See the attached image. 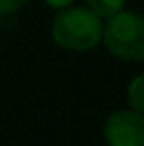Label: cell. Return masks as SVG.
<instances>
[{
    "mask_svg": "<svg viewBox=\"0 0 144 146\" xmlns=\"http://www.w3.org/2000/svg\"><path fill=\"white\" fill-rule=\"evenodd\" d=\"M103 44L109 53L122 61H144V16L120 10L107 18L103 26Z\"/></svg>",
    "mask_w": 144,
    "mask_h": 146,
    "instance_id": "cell-2",
    "label": "cell"
},
{
    "mask_svg": "<svg viewBox=\"0 0 144 146\" xmlns=\"http://www.w3.org/2000/svg\"><path fill=\"white\" fill-rule=\"evenodd\" d=\"M126 101L132 111L144 115V71L130 81V85L126 89Z\"/></svg>",
    "mask_w": 144,
    "mask_h": 146,
    "instance_id": "cell-4",
    "label": "cell"
},
{
    "mask_svg": "<svg viewBox=\"0 0 144 146\" xmlns=\"http://www.w3.org/2000/svg\"><path fill=\"white\" fill-rule=\"evenodd\" d=\"M44 2L53 10H63V8H69L73 4V0H44Z\"/></svg>",
    "mask_w": 144,
    "mask_h": 146,
    "instance_id": "cell-7",
    "label": "cell"
},
{
    "mask_svg": "<svg viewBox=\"0 0 144 146\" xmlns=\"http://www.w3.org/2000/svg\"><path fill=\"white\" fill-rule=\"evenodd\" d=\"M103 132L109 146H144V115L132 109L117 111L107 119Z\"/></svg>",
    "mask_w": 144,
    "mask_h": 146,
    "instance_id": "cell-3",
    "label": "cell"
},
{
    "mask_svg": "<svg viewBox=\"0 0 144 146\" xmlns=\"http://www.w3.org/2000/svg\"><path fill=\"white\" fill-rule=\"evenodd\" d=\"M89 2V8L95 12L97 16L103 20L119 14L120 10H124V2L126 0H87Z\"/></svg>",
    "mask_w": 144,
    "mask_h": 146,
    "instance_id": "cell-5",
    "label": "cell"
},
{
    "mask_svg": "<svg viewBox=\"0 0 144 146\" xmlns=\"http://www.w3.org/2000/svg\"><path fill=\"white\" fill-rule=\"evenodd\" d=\"M51 38L63 49L89 51L103 40V22L91 8H63L53 18Z\"/></svg>",
    "mask_w": 144,
    "mask_h": 146,
    "instance_id": "cell-1",
    "label": "cell"
},
{
    "mask_svg": "<svg viewBox=\"0 0 144 146\" xmlns=\"http://www.w3.org/2000/svg\"><path fill=\"white\" fill-rule=\"evenodd\" d=\"M30 0H0V14L2 16H8V14H14L18 12L20 8H24Z\"/></svg>",
    "mask_w": 144,
    "mask_h": 146,
    "instance_id": "cell-6",
    "label": "cell"
}]
</instances>
